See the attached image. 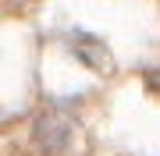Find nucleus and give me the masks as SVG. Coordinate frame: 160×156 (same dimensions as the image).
<instances>
[{
	"label": "nucleus",
	"mask_w": 160,
	"mask_h": 156,
	"mask_svg": "<svg viewBox=\"0 0 160 156\" xmlns=\"http://www.w3.org/2000/svg\"><path fill=\"white\" fill-rule=\"evenodd\" d=\"M32 135H36V145H39L43 156H61L68 149L71 135H75V121L68 114H61V110H46L39 121H36Z\"/></svg>",
	"instance_id": "1"
},
{
	"label": "nucleus",
	"mask_w": 160,
	"mask_h": 156,
	"mask_svg": "<svg viewBox=\"0 0 160 156\" xmlns=\"http://www.w3.org/2000/svg\"><path fill=\"white\" fill-rule=\"evenodd\" d=\"M11 4H14V0H11ZM22 4H25V0H22Z\"/></svg>",
	"instance_id": "3"
},
{
	"label": "nucleus",
	"mask_w": 160,
	"mask_h": 156,
	"mask_svg": "<svg viewBox=\"0 0 160 156\" xmlns=\"http://www.w3.org/2000/svg\"><path fill=\"white\" fill-rule=\"evenodd\" d=\"M149 82H153V85H160V71H153V75H149Z\"/></svg>",
	"instance_id": "2"
}]
</instances>
